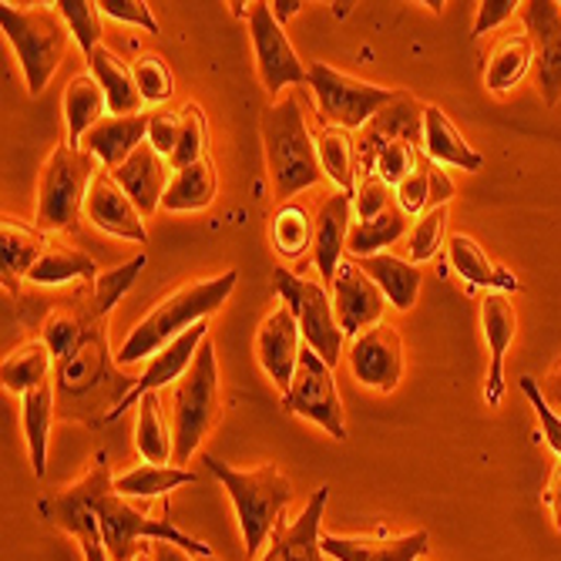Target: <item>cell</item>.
I'll return each instance as SVG.
<instances>
[{"instance_id":"cell-49","label":"cell","mask_w":561,"mask_h":561,"mask_svg":"<svg viewBox=\"0 0 561 561\" xmlns=\"http://www.w3.org/2000/svg\"><path fill=\"white\" fill-rule=\"evenodd\" d=\"M417 159H421V148L411 145V141H390L380 148V156L374 162V175H380L387 185H400L407 175L417 169Z\"/></svg>"},{"instance_id":"cell-46","label":"cell","mask_w":561,"mask_h":561,"mask_svg":"<svg viewBox=\"0 0 561 561\" xmlns=\"http://www.w3.org/2000/svg\"><path fill=\"white\" fill-rule=\"evenodd\" d=\"M131 75H135V84H138V94L145 105H162V101H169L175 91L172 68L159 55H141L131 65Z\"/></svg>"},{"instance_id":"cell-50","label":"cell","mask_w":561,"mask_h":561,"mask_svg":"<svg viewBox=\"0 0 561 561\" xmlns=\"http://www.w3.org/2000/svg\"><path fill=\"white\" fill-rule=\"evenodd\" d=\"M397 202H400V209L407 216H424L431 209V159L424 156V148H421V159H417V169L407 175L397 188Z\"/></svg>"},{"instance_id":"cell-62","label":"cell","mask_w":561,"mask_h":561,"mask_svg":"<svg viewBox=\"0 0 561 561\" xmlns=\"http://www.w3.org/2000/svg\"><path fill=\"white\" fill-rule=\"evenodd\" d=\"M202 561H216V558H202Z\"/></svg>"},{"instance_id":"cell-6","label":"cell","mask_w":561,"mask_h":561,"mask_svg":"<svg viewBox=\"0 0 561 561\" xmlns=\"http://www.w3.org/2000/svg\"><path fill=\"white\" fill-rule=\"evenodd\" d=\"M101 162L84 148L58 145L47 156L37 182V229L65 232L75 229L78 216L88 206V188L98 175Z\"/></svg>"},{"instance_id":"cell-10","label":"cell","mask_w":561,"mask_h":561,"mask_svg":"<svg viewBox=\"0 0 561 561\" xmlns=\"http://www.w3.org/2000/svg\"><path fill=\"white\" fill-rule=\"evenodd\" d=\"M283 407L296 417L320 424L330 437L346 440L343 400H340V390L333 380V367L323 364L310 346H302V353H299V367H296L293 387L283 393Z\"/></svg>"},{"instance_id":"cell-21","label":"cell","mask_w":561,"mask_h":561,"mask_svg":"<svg viewBox=\"0 0 561 561\" xmlns=\"http://www.w3.org/2000/svg\"><path fill=\"white\" fill-rule=\"evenodd\" d=\"M148 141V115H105L81 141L84 151L101 162V169H122L135 151Z\"/></svg>"},{"instance_id":"cell-32","label":"cell","mask_w":561,"mask_h":561,"mask_svg":"<svg viewBox=\"0 0 561 561\" xmlns=\"http://www.w3.org/2000/svg\"><path fill=\"white\" fill-rule=\"evenodd\" d=\"M105 108H108V98L94 75L71 78V84L65 91V118H68V145L71 148H81L84 135L105 118Z\"/></svg>"},{"instance_id":"cell-61","label":"cell","mask_w":561,"mask_h":561,"mask_svg":"<svg viewBox=\"0 0 561 561\" xmlns=\"http://www.w3.org/2000/svg\"><path fill=\"white\" fill-rule=\"evenodd\" d=\"M135 561H151V558H148V554H145V551H141V554H138V558H135Z\"/></svg>"},{"instance_id":"cell-24","label":"cell","mask_w":561,"mask_h":561,"mask_svg":"<svg viewBox=\"0 0 561 561\" xmlns=\"http://www.w3.org/2000/svg\"><path fill=\"white\" fill-rule=\"evenodd\" d=\"M115 182L128 192V198L138 206L141 216H151L156 209H162V198H165V188H169V159H162L156 148L148 141L135 151V156L112 172Z\"/></svg>"},{"instance_id":"cell-18","label":"cell","mask_w":561,"mask_h":561,"mask_svg":"<svg viewBox=\"0 0 561 561\" xmlns=\"http://www.w3.org/2000/svg\"><path fill=\"white\" fill-rule=\"evenodd\" d=\"M88 219L108 236L128 239V242H148V229H145V216L138 213V206L128 198V192L115 182V175L108 169H98L91 188H88V206H84Z\"/></svg>"},{"instance_id":"cell-42","label":"cell","mask_w":561,"mask_h":561,"mask_svg":"<svg viewBox=\"0 0 561 561\" xmlns=\"http://www.w3.org/2000/svg\"><path fill=\"white\" fill-rule=\"evenodd\" d=\"M206 148H209V125H206V112H202L195 101H188V105L182 108V135H179V148H175V156L169 159L172 169H188L202 159H209L206 156Z\"/></svg>"},{"instance_id":"cell-47","label":"cell","mask_w":561,"mask_h":561,"mask_svg":"<svg viewBox=\"0 0 561 561\" xmlns=\"http://www.w3.org/2000/svg\"><path fill=\"white\" fill-rule=\"evenodd\" d=\"M444 229H447V206L427 209L424 216H417L411 236H407V256H411L414 266L437 256V249L444 242Z\"/></svg>"},{"instance_id":"cell-48","label":"cell","mask_w":561,"mask_h":561,"mask_svg":"<svg viewBox=\"0 0 561 561\" xmlns=\"http://www.w3.org/2000/svg\"><path fill=\"white\" fill-rule=\"evenodd\" d=\"M84 340V320L71 310H58L50 313L47 323H44V343L50 350V356H55V364H65L68 356L81 346Z\"/></svg>"},{"instance_id":"cell-11","label":"cell","mask_w":561,"mask_h":561,"mask_svg":"<svg viewBox=\"0 0 561 561\" xmlns=\"http://www.w3.org/2000/svg\"><path fill=\"white\" fill-rule=\"evenodd\" d=\"M249 34H252V50H256V68L260 81L270 94L283 91L286 84H306L310 81V68H302L296 50L283 31V24L273 14V4L260 0L249 11Z\"/></svg>"},{"instance_id":"cell-9","label":"cell","mask_w":561,"mask_h":561,"mask_svg":"<svg viewBox=\"0 0 561 561\" xmlns=\"http://www.w3.org/2000/svg\"><path fill=\"white\" fill-rule=\"evenodd\" d=\"M273 286H276L279 299L293 310V317L299 323V333H302V343L310 346L323 364L336 367L340 356H343V336L346 333L336 323L330 293L320 283L296 276L289 270H276Z\"/></svg>"},{"instance_id":"cell-25","label":"cell","mask_w":561,"mask_h":561,"mask_svg":"<svg viewBox=\"0 0 561 561\" xmlns=\"http://www.w3.org/2000/svg\"><path fill=\"white\" fill-rule=\"evenodd\" d=\"M447 260L454 266V273L461 276L465 283L478 286V289H488V293H522V283L512 270H504L501 263H494L488 252L481 249L478 239L457 232L447 239Z\"/></svg>"},{"instance_id":"cell-53","label":"cell","mask_w":561,"mask_h":561,"mask_svg":"<svg viewBox=\"0 0 561 561\" xmlns=\"http://www.w3.org/2000/svg\"><path fill=\"white\" fill-rule=\"evenodd\" d=\"M518 387H522V390H525V397L531 400L535 414H538V424H541V431H545V440H548V447L558 454V461H561V414H558L554 407L541 397V387H538V380H535V377H522V380H518Z\"/></svg>"},{"instance_id":"cell-17","label":"cell","mask_w":561,"mask_h":561,"mask_svg":"<svg viewBox=\"0 0 561 561\" xmlns=\"http://www.w3.org/2000/svg\"><path fill=\"white\" fill-rule=\"evenodd\" d=\"M390 141H411V145H424V108L411 94L397 91V98L390 105L360 131L356 138V148H360V172H374V162L380 156V148Z\"/></svg>"},{"instance_id":"cell-2","label":"cell","mask_w":561,"mask_h":561,"mask_svg":"<svg viewBox=\"0 0 561 561\" xmlns=\"http://www.w3.org/2000/svg\"><path fill=\"white\" fill-rule=\"evenodd\" d=\"M239 273L226 270L222 276L213 279H198V283H185L175 293H169L156 310H151L118 346L115 360L122 367H131L138 360H151L156 353H162L169 343H175L182 333H188L192 327L206 323L209 313H216L219 306L229 299V293L236 289Z\"/></svg>"},{"instance_id":"cell-45","label":"cell","mask_w":561,"mask_h":561,"mask_svg":"<svg viewBox=\"0 0 561 561\" xmlns=\"http://www.w3.org/2000/svg\"><path fill=\"white\" fill-rule=\"evenodd\" d=\"M58 14L65 18L71 37L78 41V47L91 58L101 47V8L94 0H58Z\"/></svg>"},{"instance_id":"cell-35","label":"cell","mask_w":561,"mask_h":561,"mask_svg":"<svg viewBox=\"0 0 561 561\" xmlns=\"http://www.w3.org/2000/svg\"><path fill=\"white\" fill-rule=\"evenodd\" d=\"M213 198H216V169L209 159H202L188 169L172 172L162 209L165 213H198V209H209Z\"/></svg>"},{"instance_id":"cell-60","label":"cell","mask_w":561,"mask_h":561,"mask_svg":"<svg viewBox=\"0 0 561 561\" xmlns=\"http://www.w3.org/2000/svg\"><path fill=\"white\" fill-rule=\"evenodd\" d=\"M299 8H302L299 0H276V4H273V14H276V21H279V24H286Z\"/></svg>"},{"instance_id":"cell-19","label":"cell","mask_w":561,"mask_h":561,"mask_svg":"<svg viewBox=\"0 0 561 561\" xmlns=\"http://www.w3.org/2000/svg\"><path fill=\"white\" fill-rule=\"evenodd\" d=\"M481 330L488 340V383H484V400L491 407H497L504 400V356L515 343L518 333V313H515V302L507 293H484L481 299Z\"/></svg>"},{"instance_id":"cell-5","label":"cell","mask_w":561,"mask_h":561,"mask_svg":"<svg viewBox=\"0 0 561 561\" xmlns=\"http://www.w3.org/2000/svg\"><path fill=\"white\" fill-rule=\"evenodd\" d=\"M0 27H4L8 41L14 44V55L24 71L27 91L41 94L47 88L50 75L58 71V65L68 55L71 31H68L65 18L58 14L55 4H41V8L0 4Z\"/></svg>"},{"instance_id":"cell-14","label":"cell","mask_w":561,"mask_h":561,"mask_svg":"<svg viewBox=\"0 0 561 561\" xmlns=\"http://www.w3.org/2000/svg\"><path fill=\"white\" fill-rule=\"evenodd\" d=\"M350 374L370 390L390 393L403 374V343L390 323H377L367 333L353 336L350 350Z\"/></svg>"},{"instance_id":"cell-23","label":"cell","mask_w":561,"mask_h":561,"mask_svg":"<svg viewBox=\"0 0 561 561\" xmlns=\"http://www.w3.org/2000/svg\"><path fill=\"white\" fill-rule=\"evenodd\" d=\"M427 531H411L400 538H387L383 531L374 538H343V535H323V554L336 561H421L427 554Z\"/></svg>"},{"instance_id":"cell-43","label":"cell","mask_w":561,"mask_h":561,"mask_svg":"<svg viewBox=\"0 0 561 561\" xmlns=\"http://www.w3.org/2000/svg\"><path fill=\"white\" fill-rule=\"evenodd\" d=\"M145 266H148V256H145V252H138V256L128 260L125 266L108 270V273H98L94 276V296H91V313L94 317H105L112 306L128 293V286L141 276Z\"/></svg>"},{"instance_id":"cell-1","label":"cell","mask_w":561,"mask_h":561,"mask_svg":"<svg viewBox=\"0 0 561 561\" xmlns=\"http://www.w3.org/2000/svg\"><path fill=\"white\" fill-rule=\"evenodd\" d=\"M47 501L94 515V522L101 528V538H105V551H108L112 561H135L145 551V545H138L141 538L179 545L192 558H213V548L206 541L188 538L169 518H156L141 501L122 497L115 481H112V465H108L105 450L94 454V468L81 481H75L65 491L47 494Z\"/></svg>"},{"instance_id":"cell-54","label":"cell","mask_w":561,"mask_h":561,"mask_svg":"<svg viewBox=\"0 0 561 561\" xmlns=\"http://www.w3.org/2000/svg\"><path fill=\"white\" fill-rule=\"evenodd\" d=\"M98 8L112 21H125V24L145 27L148 34H159V21L151 18L148 4H141V0H98Z\"/></svg>"},{"instance_id":"cell-30","label":"cell","mask_w":561,"mask_h":561,"mask_svg":"<svg viewBox=\"0 0 561 561\" xmlns=\"http://www.w3.org/2000/svg\"><path fill=\"white\" fill-rule=\"evenodd\" d=\"M105 364H108V350H105V336L101 333H84L81 346L68 356L65 364L55 367V383L61 393L68 397H81L88 393L101 377H105Z\"/></svg>"},{"instance_id":"cell-7","label":"cell","mask_w":561,"mask_h":561,"mask_svg":"<svg viewBox=\"0 0 561 561\" xmlns=\"http://www.w3.org/2000/svg\"><path fill=\"white\" fill-rule=\"evenodd\" d=\"M222 411L219 374H216V346L206 340L198 346L188 374L175 387L172 400V437H175V465H188L202 437L209 434Z\"/></svg>"},{"instance_id":"cell-33","label":"cell","mask_w":561,"mask_h":561,"mask_svg":"<svg viewBox=\"0 0 561 561\" xmlns=\"http://www.w3.org/2000/svg\"><path fill=\"white\" fill-rule=\"evenodd\" d=\"M135 447L148 465H169V457H175V437H172V427L165 421L159 393H145L138 400Z\"/></svg>"},{"instance_id":"cell-12","label":"cell","mask_w":561,"mask_h":561,"mask_svg":"<svg viewBox=\"0 0 561 561\" xmlns=\"http://www.w3.org/2000/svg\"><path fill=\"white\" fill-rule=\"evenodd\" d=\"M522 8L535 47V84L545 105L554 108L561 101V0H528Z\"/></svg>"},{"instance_id":"cell-29","label":"cell","mask_w":561,"mask_h":561,"mask_svg":"<svg viewBox=\"0 0 561 561\" xmlns=\"http://www.w3.org/2000/svg\"><path fill=\"white\" fill-rule=\"evenodd\" d=\"M88 61H91V75L98 78L101 88H105L108 112H112V115H141V105H145V101H141V94H138L135 75H131V68L115 55V50L98 47Z\"/></svg>"},{"instance_id":"cell-8","label":"cell","mask_w":561,"mask_h":561,"mask_svg":"<svg viewBox=\"0 0 561 561\" xmlns=\"http://www.w3.org/2000/svg\"><path fill=\"white\" fill-rule=\"evenodd\" d=\"M313 98H317V112L323 128H350V131H364L390 101L397 98L393 88H380L360 78H350L323 61L310 65V81Z\"/></svg>"},{"instance_id":"cell-36","label":"cell","mask_w":561,"mask_h":561,"mask_svg":"<svg viewBox=\"0 0 561 561\" xmlns=\"http://www.w3.org/2000/svg\"><path fill=\"white\" fill-rule=\"evenodd\" d=\"M21 421H24V437H27V450H31V468L37 478H44V471H47V434H50V424H55V383L47 380L37 390L24 393Z\"/></svg>"},{"instance_id":"cell-4","label":"cell","mask_w":561,"mask_h":561,"mask_svg":"<svg viewBox=\"0 0 561 561\" xmlns=\"http://www.w3.org/2000/svg\"><path fill=\"white\" fill-rule=\"evenodd\" d=\"M263 145L276 198H293L296 192L313 188L327 179L317 156V138L306 128L299 98L289 94L263 112Z\"/></svg>"},{"instance_id":"cell-40","label":"cell","mask_w":561,"mask_h":561,"mask_svg":"<svg viewBox=\"0 0 561 561\" xmlns=\"http://www.w3.org/2000/svg\"><path fill=\"white\" fill-rule=\"evenodd\" d=\"M195 474L185 468H165V465H138L125 474L115 478V488L122 497L128 501H151V497H162L182 484H192Z\"/></svg>"},{"instance_id":"cell-52","label":"cell","mask_w":561,"mask_h":561,"mask_svg":"<svg viewBox=\"0 0 561 561\" xmlns=\"http://www.w3.org/2000/svg\"><path fill=\"white\" fill-rule=\"evenodd\" d=\"M179 135H182V112H172V108L148 112V145L156 148L162 159L175 156Z\"/></svg>"},{"instance_id":"cell-44","label":"cell","mask_w":561,"mask_h":561,"mask_svg":"<svg viewBox=\"0 0 561 561\" xmlns=\"http://www.w3.org/2000/svg\"><path fill=\"white\" fill-rule=\"evenodd\" d=\"M273 242L286 260H299L313 245V222L299 206H283L273 219Z\"/></svg>"},{"instance_id":"cell-16","label":"cell","mask_w":561,"mask_h":561,"mask_svg":"<svg viewBox=\"0 0 561 561\" xmlns=\"http://www.w3.org/2000/svg\"><path fill=\"white\" fill-rule=\"evenodd\" d=\"M302 333L299 323L293 317V310L286 302H279L276 310L260 323L256 333V356H260V367L266 370V377L286 393L293 387L296 367H299V353H302Z\"/></svg>"},{"instance_id":"cell-51","label":"cell","mask_w":561,"mask_h":561,"mask_svg":"<svg viewBox=\"0 0 561 561\" xmlns=\"http://www.w3.org/2000/svg\"><path fill=\"white\" fill-rule=\"evenodd\" d=\"M393 198H397L393 185H387L380 175L367 172V175L360 179V185H356V192H353L356 222H370V219H377V216L390 206Z\"/></svg>"},{"instance_id":"cell-34","label":"cell","mask_w":561,"mask_h":561,"mask_svg":"<svg viewBox=\"0 0 561 561\" xmlns=\"http://www.w3.org/2000/svg\"><path fill=\"white\" fill-rule=\"evenodd\" d=\"M317 156H320V169L323 175L340 188V192H350L353 195V185H356V165H360V148H356V138L350 128H333L327 125L320 135H317Z\"/></svg>"},{"instance_id":"cell-57","label":"cell","mask_w":561,"mask_h":561,"mask_svg":"<svg viewBox=\"0 0 561 561\" xmlns=\"http://www.w3.org/2000/svg\"><path fill=\"white\" fill-rule=\"evenodd\" d=\"M545 501H548L551 515H554V528L561 531V461H558V465H554V471H551V481H548Z\"/></svg>"},{"instance_id":"cell-15","label":"cell","mask_w":561,"mask_h":561,"mask_svg":"<svg viewBox=\"0 0 561 561\" xmlns=\"http://www.w3.org/2000/svg\"><path fill=\"white\" fill-rule=\"evenodd\" d=\"M209 340V323H198V327H192L188 333H182L175 343H169L162 353H156L148 360V370L138 377V383L112 407V411L105 414V421H115V417H122L131 403H138L145 393H159L165 383H175V380H182L185 374H188V367H192V360H195V353H198V346Z\"/></svg>"},{"instance_id":"cell-22","label":"cell","mask_w":561,"mask_h":561,"mask_svg":"<svg viewBox=\"0 0 561 561\" xmlns=\"http://www.w3.org/2000/svg\"><path fill=\"white\" fill-rule=\"evenodd\" d=\"M350 222H353V195L336 188L330 198H323L313 222V263L327 283L336 279V270L343 263V249L353 229Z\"/></svg>"},{"instance_id":"cell-41","label":"cell","mask_w":561,"mask_h":561,"mask_svg":"<svg viewBox=\"0 0 561 561\" xmlns=\"http://www.w3.org/2000/svg\"><path fill=\"white\" fill-rule=\"evenodd\" d=\"M41 515L58 525L65 531H71L78 541H81V551H84V561H112L108 551H105V538H101V528L94 522V515L88 512H78V507H65V504H55V501H41Z\"/></svg>"},{"instance_id":"cell-20","label":"cell","mask_w":561,"mask_h":561,"mask_svg":"<svg viewBox=\"0 0 561 561\" xmlns=\"http://www.w3.org/2000/svg\"><path fill=\"white\" fill-rule=\"evenodd\" d=\"M330 488H317L313 497L306 501L299 518L289 528H276L270 538V551L260 561H327L323 558V512H327Z\"/></svg>"},{"instance_id":"cell-59","label":"cell","mask_w":561,"mask_h":561,"mask_svg":"<svg viewBox=\"0 0 561 561\" xmlns=\"http://www.w3.org/2000/svg\"><path fill=\"white\" fill-rule=\"evenodd\" d=\"M151 561H195L188 551H182L179 545L169 541H151Z\"/></svg>"},{"instance_id":"cell-31","label":"cell","mask_w":561,"mask_h":561,"mask_svg":"<svg viewBox=\"0 0 561 561\" xmlns=\"http://www.w3.org/2000/svg\"><path fill=\"white\" fill-rule=\"evenodd\" d=\"M47 239L37 226H27L24 219L4 216L0 222V263H4V283L24 276L37 266V260L44 256Z\"/></svg>"},{"instance_id":"cell-3","label":"cell","mask_w":561,"mask_h":561,"mask_svg":"<svg viewBox=\"0 0 561 561\" xmlns=\"http://www.w3.org/2000/svg\"><path fill=\"white\" fill-rule=\"evenodd\" d=\"M202 465H206L219 478V484L229 491V497L236 504V518H239L245 551H249V558H256L263 551V545L283 525V512L293 501V481L276 465H263L256 471H236L213 454H206Z\"/></svg>"},{"instance_id":"cell-55","label":"cell","mask_w":561,"mask_h":561,"mask_svg":"<svg viewBox=\"0 0 561 561\" xmlns=\"http://www.w3.org/2000/svg\"><path fill=\"white\" fill-rule=\"evenodd\" d=\"M518 14V0H481L474 18V37H484L488 31H497Z\"/></svg>"},{"instance_id":"cell-13","label":"cell","mask_w":561,"mask_h":561,"mask_svg":"<svg viewBox=\"0 0 561 561\" xmlns=\"http://www.w3.org/2000/svg\"><path fill=\"white\" fill-rule=\"evenodd\" d=\"M387 296L383 289L360 270L356 260H343L333 279V313L346 336H360L370 327L383 323Z\"/></svg>"},{"instance_id":"cell-28","label":"cell","mask_w":561,"mask_h":561,"mask_svg":"<svg viewBox=\"0 0 561 561\" xmlns=\"http://www.w3.org/2000/svg\"><path fill=\"white\" fill-rule=\"evenodd\" d=\"M356 263H360V270L383 289V296H387V302L393 306V310L407 313L417 302L421 270L411 260H397V256H390V252H377V256L356 260Z\"/></svg>"},{"instance_id":"cell-39","label":"cell","mask_w":561,"mask_h":561,"mask_svg":"<svg viewBox=\"0 0 561 561\" xmlns=\"http://www.w3.org/2000/svg\"><path fill=\"white\" fill-rule=\"evenodd\" d=\"M50 360H55V356H50L44 340H27L4 360V367H0V380H4V387L11 393H31L41 383H47Z\"/></svg>"},{"instance_id":"cell-26","label":"cell","mask_w":561,"mask_h":561,"mask_svg":"<svg viewBox=\"0 0 561 561\" xmlns=\"http://www.w3.org/2000/svg\"><path fill=\"white\" fill-rule=\"evenodd\" d=\"M421 148L437 165H454L465 172H478L484 165L481 151L471 148V141L457 131V125L437 105H424V145Z\"/></svg>"},{"instance_id":"cell-58","label":"cell","mask_w":561,"mask_h":561,"mask_svg":"<svg viewBox=\"0 0 561 561\" xmlns=\"http://www.w3.org/2000/svg\"><path fill=\"white\" fill-rule=\"evenodd\" d=\"M538 387H541V397L561 414V364H558V367L545 377V383H538Z\"/></svg>"},{"instance_id":"cell-38","label":"cell","mask_w":561,"mask_h":561,"mask_svg":"<svg viewBox=\"0 0 561 561\" xmlns=\"http://www.w3.org/2000/svg\"><path fill=\"white\" fill-rule=\"evenodd\" d=\"M84 276H98L94 270V260L88 252H81L78 245L71 242H55L47 239V249L44 256L37 260V266L27 273V279L34 286H65L71 279H84Z\"/></svg>"},{"instance_id":"cell-27","label":"cell","mask_w":561,"mask_h":561,"mask_svg":"<svg viewBox=\"0 0 561 561\" xmlns=\"http://www.w3.org/2000/svg\"><path fill=\"white\" fill-rule=\"evenodd\" d=\"M535 68V47L528 31H507L494 41L488 68H484V88L494 94L512 91L528 71Z\"/></svg>"},{"instance_id":"cell-56","label":"cell","mask_w":561,"mask_h":561,"mask_svg":"<svg viewBox=\"0 0 561 561\" xmlns=\"http://www.w3.org/2000/svg\"><path fill=\"white\" fill-rule=\"evenodd\" d=\"M450 195H454V182L447 179V172L437 162H431V209L447 206Z\"/></svg>"},{"instance_id":"cell-37","label":"cell","mask_w":561,"mask_h":561,"mask_svg":"<svg viewBox=\"0 0 561 561\" xmlns=\"http://www.w3.org/2000/svg\"><path fill=\"white\" fill-rule=\"evenodd\" d=\"M407 226H411V216H407L400 209V202L393 198L377 219H370V222H353L350 239H346L350 256L353 260L377 256L380 249H390V245H397L407 236Z\"/></svg>"}]
</instances>
